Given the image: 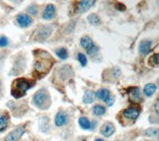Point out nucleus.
I'll return each mask as SVG.
<instances>
[{
    "mask_svg": "<svg viewBox=\"0 0 159 141\" xmlns=\"http://www.w3.org/2000/svg\"><path fill=\"white\" fill-rule=\"evenodd\" d=\"M36 60L34 63V72L40 77L47 74L53 64V60L49 53L45 51H37Z\"/></svg>",
    "mask_w": 159,
    "mask_h": 141,
    "instance_id": "obj_1",
    "label": "nucleus"
},
{
    "mask_svg": "<svg viewBox=\"0 0 159 141\" xmlns=\"http://www.w3.org/2000/svg\"><path fill=\"white\" fill-rule=\"evenodd\" d=\"M30 87L31 84L27 79L23 78L17 79L13 82L11 86V94L15 98H22Z\"/></svg>",
    "mask_w": 159,
    "mask_h": 141,
    "instance_id": "obj_2",
    "label": "nucleus"
},
{
    "mask_svg": "<svg viewBox=\"0 0 159 141\" xmlns=\"http://www.w3.org/2000/svg\"><path fill=\"white\" fill-rule=\"evenodd\" d=\"M48 100V94L45 91V90H40L36 94L34 95L33 101L35 105H37L39 108H42L45 102Z\"/></svg>",
    "mask_w": 159,
    "mask_h": 141,
    "instance_id": "obj_3",
    "label": "nucleus"
},
{
    "mask_svg": "<svg viewBox=\"0 0 159 141\" xmlns=\"http://www.w3.org/2000/svg\"><path fill=\"white\" fill-rule=\"evenodd\" d=\"M24 132H25V128L23 126L18 127L17 129L8 134L5 138V141H18L23 135Z\"/></svg>",
    "mask_w": 159,
    "mask_h": 141,
    "instance_id": "obj_4",
    "label": "nucleus"
},
{
    "mask_svg": "<svg viewBox=\"0 0 159 141\" xmlns=\"http://www.w3.org/2000/svg\"><path fill=\"white\" fill-rule=\"evenodd\" d=\"M140 110L136 107H130L123 111V115L126 118L130 120H136L139 116Z\"/></svg>",
    "mask_w": 159,
    "mask_h": 141,
    "instance_id": "obj_5",
    "label": "nucleus"
},
{
    "mask_svg": "<svg viewBox=\"0 0 159 141\" xmlns=\"http://www.w3.org/2000/svg\"><path fill=\"white\" fill-rule=\"evenodd\" d=\"M17 22L18 25L22 28L29 27L30 25L32 24V18L26 15H19L17 17Z\"/></svg>",
    "mask_w": 159,
    "mask_h": 141,
    "instance_id": "obj_6",
    "label": "nucleus"
},
{
    "mask_svg": "<svg viewBox=\"0 0 159 141\" xmlns=\"http://www.w3.org/2000/svg\"><path fill=\"white\" fill-rule=\"evenodd\" d=\"M95 4V1H89V0H84V1H80L78 2L77 5V11L79 13H84L85 11H89L92 6Z\"/></svg>",
    "mask_w": 159,
    "mask_h": 141,
    "instance_id": "obj_7",
    "label": "nucleus"
},
{
    "mask_svg": "<svg viewBox=\"0 0 159 141\" xmlns=\"http://www.w3.org/2000/svg\"><path fill=\"white\" fill-rule=\"evenodd\" d=\"M55 11H56V8H55L54 6L52 4H49L44 11L42 17L45 20H51L55 17Z\"/></svg>",
    "mask_w": 159,
    "mask_h": 141,
    "instance_id": "obj_8",
    "label": "nucleus"
},
{
    "mask_svg": "<svg viewBox=\"0 0 159 141\" xmlns=\"http://www.w3.org/2000/svg\"><path fill=\"white\" fill-rule=\"evenodd\" d=\"M115 126L112 125L111 123H109V122H107V123H104L103 125V126L101 127V132L104 136H107V137H109L112 135V134L115 132Z\"/></svg>",
    "mask_w": 159,
    "mask_h": 141,
    "instance_id": "obj_9",
    "label": "nucleus"
},
{
    "mask_svg": "<svg viewBox=\"0 0 159 141\" xmlns=\"http://www.w3.org/2000/svg\"><path fill=\"white\" fill-rule=\"evenodd\" d=\"M151 45L152 42L149 40H145L140 43L139 45V52L142 55L145 56L147 55L151 50Z\"/></svg>",
    "mask_w": 159,
    "mask_h": 141,
    "instance_id": "obj_10",
    "label": "nucleus"
},
{
    "mask_svg": "<svg viewBox=\"0 0 159 141\" xmlns=\"http://www.w3.org/2000/svg\"><path fill=\"white\" fill-rule=\"evenodd\" d=\"M129 97L132 101H139L141 99V94L139 87H131L128 91Z\"/></svg>",
    "mask_w": 159,
    "mask_h": 141,
    "instance_id": "obj_11",
    "label": "nucleus"
},
{
    "mask_svg": "<svg viewBox=\"0 0 159 141\" xmlns=\"http://www.w3.org/2000/svg\"><path fill=\"white\" fill-rule=\"evenodd\" d=\"M68 122V116L64 112H59L55 118V124L57 126H63Z\"/></svg>",
    "mask_w": 159,
    "mask_h": 141,
    "instance_id": "obj_12",
    "label": "nucleus"
},
{
    "mask_svg": "<svg viewBox=\"0 0 159 141\" xmlns=\"http://www.w3.org/2000/svg\"><path fill=\"white\" fill-rule=\"evenodd\" d=\"M52 32V29L49 26H42L41 29H38V37L39 38L40 40H43V39H45L46 37L49 36V34Z\"/></svg>",
    "mask_w": 159,
    "mask_h": 141,
    "instance_id": "obj_13",
    "label": "nucleus"
},
{
    "mask_svg": "<svg viewBox=\"0 0 159 141\" xmlns=\"http://www.w3.org/2000/svg\"><path fill=\"white\" fill-rule=\"evenodd\" d=\"M156 90H157V87L153 83H148L147 85L145 86L143 92H144L145 95L147 97H150L155 93Z\"/></svg>",
    "mask_w": 159,
    "mask_h": 141,
    "instance_id": "obj_14",
    "label": "nucleus"
},
{
    "mask_svg": "<svg viewBox=\"0 0 159 141\" xmlns=\"http://www.w3.org/2000/svg\"><path fill=\"white\" fill-rule=\"evenodd\" d=\"M96 97L102 101H106L110 97V91L107 89H100L96 92Z\"/></svg>",
    "mask_w": 159,
    "mask_h": 141,
    "instance_id": "obj_15",
    "label": "nucleus"
},
{
    "mask_svg": "<svg viewBox=\"0 0 159 141\" xmlns=\"http://www.w3.org/2000/svg\"><path fill=\"white\" fill-rule=\"evenodd\" d=\"M80 44H81L82 47L84 48L86 50H88V49H89L91 47L94 45V44H93V41H92V39L88 36H85L81 38Z\"/></svg>",
    "mask_w": 159,
    "mask_h": 141,
    "instance_id": "obj_16",
    "label": "nucleus"
},
{
    "mask_svg": "<svg viewBox=\"0 0 159 141\" xmlns=\"http://www.w3.org/2000/svg\"><path fill=\"white\" fill-rule=\"evenodd\" d=\"M95 99V94L92 91H88L85 92L84 95L83 97V101L84 103L86 104H89L93 102Z\"/></svg>",
    "mask_w": 159,
    "mask_h": 141,
    "instance_id": "obj_17",
    "label": "nucleus"
},
{
    "mask_svg": "<svg viewBox=\"0 0 159 141\" xmlns=\"http://www.w3.org/2000/svg\"><path fill=\"white\" fill-rule=\"evenodd\" d=\"M79 124L83 129H91V123L89 119L84 117H81L79 119Z\"/></svg>",
    "mask_w": 159,
    "mask_h": 141,
    "instance_id": "obj_18",
    "label": "nucleus"
},
{
    "mask_svg": "<svg viewBox=\"0 0 159 141\" xmlns=\"http://www.w3.org/2000/svg\"><path fill=\"white\" fill-rule=\"evenodd\" d=\"M88 21L89 22V23L94 25H98L100 23V19L96 14H91L90 15H89Z\"/></svg>",
    "mask_w": 159,
    "mask_h": 141,
    "instance_id": "obj_19",
    "label": "nucleus"
},
{
    "mask_svg": "<svg viewBox=\"0 0 159 141\" xmlns=\"http://www.w3.org/2000/svg\"><path fill=\"white\" fill-rule=\"evenodd\" d=\"M57 56L61 60H66L68 58V52L65 48H61L56 51Z\"/></svg>",
    "mask_w": 159,
    "mask_h": 141,
    "instance_id": "obj_20",
    "label": "nucleus"
},
{
    "mask_svg": "<svg viewBox=\"0 0 159 141\" xmlns=\"http://www.w3.org/2000/svg\"><path fill=\"white\" fill-rule=\"evenodd\" d=\"M105 112H106V109L102 105H97L93 107V113L96 116H101V115L105 113Z\"/></svg>",
    "mask_w": 159,
    "mask_h": 141,
    "instance_id": "obj_21",
    "label": "nucleus"
},
{
    "mask_svg": "<svg viewBox=\"0 0 159 141\" xmlns=\"http://www.w3.org/2000/svg\"><path fill=\"white\" fill-rule=\"evenodd\" d=\"M7 126V118L4 114L0 115V131H3Z\"/></svg>",
    "mask_w": 159,
    "mask_h": 141,
    "instance_id": "obj_22",
    "label": "nucleus"
},
{
    "mask_svg": "<svg viewBox=\"0 0 159 141\" xmlns=\"http://www.w3.org/2000/svg\"><path fill=\"white\" fill-rule=\"evenodd\" d=\"M146 135L150 137H158L159 129H148L146 131Z\"/></svg>",
    "mask_w": 159,
    "mask_h": 141,
    "instance_id": "obj_23",
    "label": "nucleus"
},
{
    "mask_svg": "<svg viewBox=\"0 0 159 141\" xmlns=\"http://www.w3.org/2000/svg\"><path fill=\"white\" fill-rule=\"evenodd\" d=\"M150 62L152 63V65L159 66V53H155L150 58Z\"/></svg>",
    "mask_w": 159,
    "mask_h": 141,
    "instance_id": "obj_24",
    "label": "nucleus"
},
{
    "mask_svg": "<svg viewBox=\"0 0 159 141\" xmlns=\"http://www.w3.org/2000/svg\"><path fill=\"white\" fill-rule=\"evenodd\" d=\"M77 58L79 62L80 63V64L82 65V67H85L86 64H87V58H86V56L83 54V53H78Z\"/></svg>",
    "mask_w": 159,
    "mask_h": 141,
    "instance_id": "obj_25",
    "label": "nucleus"
},
{
    "mask_svg": "<svg viewBox=\"0 0 159 141\" xmlns=\"http://www.w3.org/2000/svg\"><path fill=\"white\" fill-rule=\"evenodd\" d=\"M8 45V39L6 36L0 37V47H5Z\"/></svg>",
    "mask_w": 159,
    "mask_h": 141,
    "instance_id": "obj_26",
    "label": "nucleus"
},
{
    "mask_svg": "<svg viewBox=\"0 0 159 141\" xmlns=\"http://www.w3.org/2000/svg\"><path fill=\"white\" fill-rule=\"evenodd\" d=\"M97 52H98V48L96 47L95 45L92 46V47H91L90 49H88L87 50V53H89V55H93V54H95V53H97Z\"/></svg>",
    "mask_w": 159,
    "mask_h": 141,
    "instance_id": "obj_27",
    "label": "nucleus"
},
{
    "mask_svg": "<svg viewBox=\"0 0 159 141\" xmlns=\"http://www.w3.org/2000/svg\"><path fill=\"white\" fill-rule=\"evenodd\" d=\"M38 8L36 7V6H30L29 7V9H28V12L30 13V14H32V15H36V14H38Z\"/></svg>",
    "mask_w": 159,
    "mask_h": 141,
    "instance_id": "obj_28",
    "label": "nucleus"
},
{
    "mask_svg": "<svg viewBox=\"0 0 159 141\" xmlns=\"http://www.w3.org/2000/svg\"><path fill=\"white\" fill-rule=\"evenodd\" d=\"M105 102H106L109 106H111V105H113V103H114V98L109 97V98L105 101Z\"/></svg>",
    "mask_w": 159,
    "mask_h": 141,
    "instance_id": "obj_29",
    "label": "nucleus"
},
{
    "mask_svg": "<svg viewBox=\"0 0 159 141\" xmlns=\"http://www.w3.org/2000/svg\"><path fill=\"white\" fill-rule=\"evenodd\" d=\"M154 108H155V110H156V113H157V116L159 117V98L157 100V101H156L155 105H154Z\"/></svg>",
    "mask_w": 159,
    "mask_h": 141,
    "instance_id": "obj_30",
    "label": "nucleus"
},
{
    "mask_svg": "<svg viewBox=\"0 0 159 141\" xmlns=\"http://www.w3.org/2000/svg\"><path fill=\"white\" fill-rule=\"evenodd\" d=\"M116 7H117L119 11H124V10L126 9L125 6L122 3H118L117 6H116Z\"/></svg>",
    "mask_w": 159,
    "mask_h": 141,
    "instance_id": "obj_31",
    "label": "nucleus"
},
{
    "mask_svg": "<svg viewBox=\"0 0 159 141\" xmlns=\"http://www.w3.org/2000/svg\"><path fill=\"white\" fill-rule=\"evenodd\" d=\"M96 141H104V140H103V139H97Z\"/></svg>",
    "mask_w": 159,
    "mask_h": 141,
    "instance_id": "obj_32",
    "label": "nucleus"
}]
</instances>
